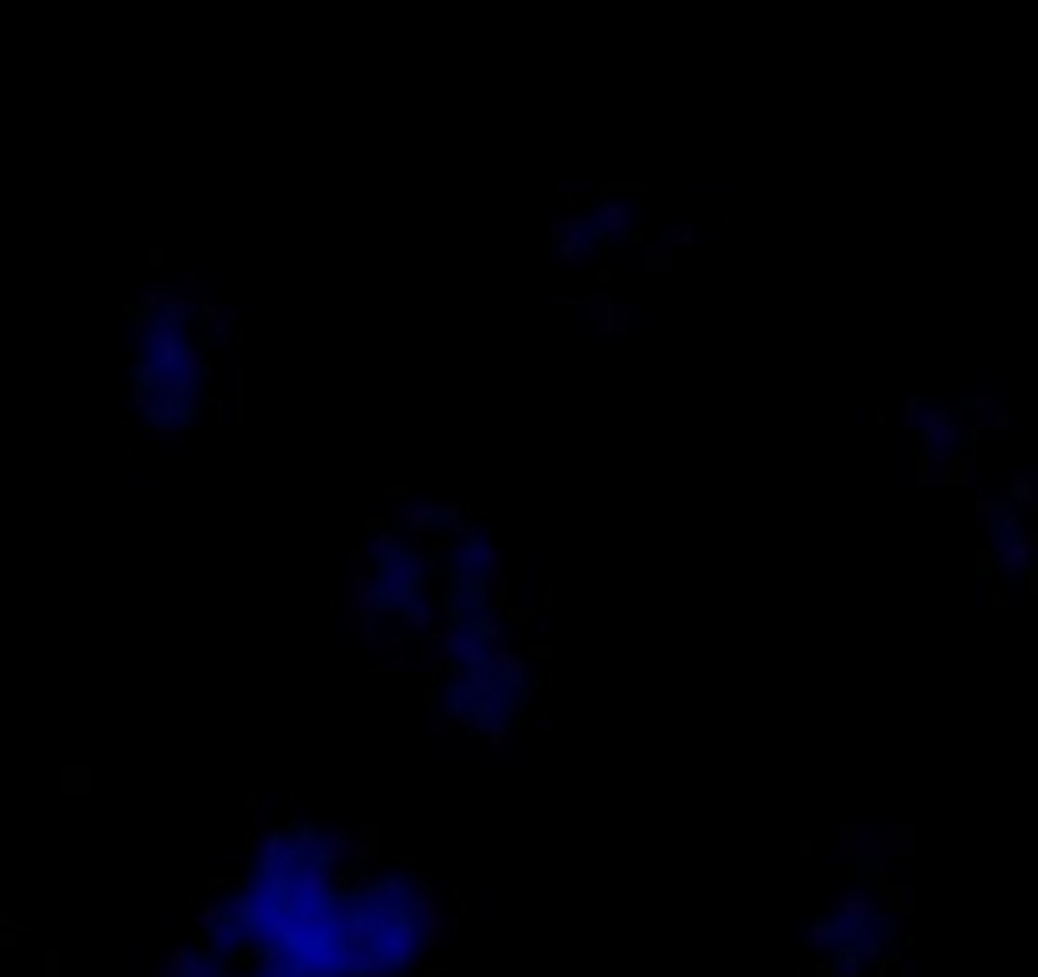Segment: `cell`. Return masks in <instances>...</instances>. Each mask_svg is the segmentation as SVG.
<instances>
[{"label":"cell","mask_w":1038,"mask_h":977,"mask_svg":"<svg viewBox=\"0 0 1038 977\" xmlns=\"http://www.w3.org/2000/svg\"><path fill=\"white\" fill-rule=\"evenodd\" d=\"M431 573H436V567H431L421 552H406L401 562H390L385 573L375 578V603H380V613H401V608L421 603Z\"/></svg>","instance_id":"obj_1"},{"label":"cell","mask_w":1038,"mask_h":977,"mask_svg":"<svg viewBox=\"0 0 1038 977\" xmlns=\"http://www.w3.org/2000/svg\"><path fill=\"white\" fill-rule=\"evenodd\" d=\"M917 436H922V446H927V451L952 456V451H957V436H968V421L957 416V411H947V405H937V400H922Z\"/></svg>","instance_id":"obj_2"},{"label":"cell","mask_w":1038,"mask_h":977,"mask_svg":"<svg viewBox=\"0 0 1038 977\" xmlns=\"http://www.w3.org/2000/svg\"><path fill=\"white\" fill-rule=\"evenodd\" d=\"M831 922L841 927H866V922H882V907H876V891L861 886V881H846L836 886V897H831Z\"/></svg>","instance_id":"obj_3"},{"label":"cell","mask_w":1038,"mask_h":977,"mask_svg":"<svg viewBox=\"0 0 1038 977\" xmlns=\"http://www.w3.org/2000/svg\"><path fill=\"white\" fill-rule=\"evenodd\" d=\"M451 628H456V623L426 628V633L411 643V664H416L426 679H441V674L451 669Z\"/></svg>","instance_id":"obj_4"},{"label":"cell","mask_w":1038,"mask_h":977,"mask_svg":"<svg viewBox=\"0 0 1038 977\" xmlns=\"http://www.w3.org/2000/svg\"><path fill=\"white\" fill-rule=\"evenodd\" d=\"M406 557V537L395 532V522L390 527H375V537L365 542V567H370V578H380L390 562H401Z\"/></svg>","instance_id":"obj_5"},{"label":"cell","mask_w":1038,"mask_h":977,"mask_svg":"<svg viewBox=\"0 0 1038 977\" xmlns=\"http://www.w3.org/2000/svg\"><path fill=\"white\" fill-rule=\"evenodd\" d=\"M431 527H436V502H431V497H401V512H395V532L411 542V537H426Z\"/></svg>","instance_id":"obj_6"},{"label":"cell","mask_w":1038,"mask_h":977,"mask_svg":"<svg viewBox=\"0 0 1038 977\" xmlns=\"http://www.w3.org/2000/svg\"><path fill=\"white\" fill-rule=\"evenodd\" d=\"M375 648H380V664H375V674H406L411 669V633H401V628H385V633H375Z\"/></svg>","instance_id":"obj_7"},{"label":"cell","mask_w":1038,"mask_h":977,"mask_svg":"<svg viewBox=\"0 0 1038 977\" xmlns=\"http://www.w3.org/2000/svg\"><path fill=\"white\" fill-rule=\"evenodd\" d=\"M613 299V284L608 279H593V284H552V304H593L603 309Z\"/></svg>","instance_id":"obj_8"},{"label":"cell","mask_w":1038,"mask_h":977,"mask_svg":"<svg viewBox=\"0 0 1038 977\" xmlns=\"http://www.w3.org/2000/svg\"><path fill=\"white\" fill-rule=\"evenodd\" d=\"M203 395H208V421H228V405H223V390H228V365H218V360H208L203 365Z\"/></svg>","instance_id":"obj_9"},{"label":"cell","mask_w":1038,"mask_h":977,"mask_svg":"<svg viewBox=\"0 0 1038 977\" xmlns=\"http://www.w3.org/2000/svg\"><path fill=\"white\" fill-rule=\"evenodd\" d=\"M876 907L892 912L897 922H907V917L917 912V891H912L907 881H882V886H876Z\"/></svg>","instance_id":"obj_10"},{"label":"cell","mask_w":1038,"mask_h":977,"mask_svg":"<svg viewBox=\"0 0 1038 977\" xmlns=\"http://www.w3.org/2000/svg\"><path fill=\"white\" fill-rule=\"evenodd\" d=\"M963 411H973V426H983V431H1008V405L993 400V395H968ZM973 426H968V431H973Z\"/></svg>","instance_id":"obj_11"},{"label":"cell","mask_w":1038,"mask_h":977,"mask_svg":"<svg viewBox=\"0 0 1038 977\" xmlns=\"http://www.w3.org/2000/svg\"><path fill=\"white\" fill-rule=\"evenodd\" d=\"M846 937H851V927H841V922H831V917H821V922H811L806 927V952L816 957V952H836V947H846Z\"/></svg>","instance_id":"obj_12"},{"label":"cell","mask_w":1038,"mask_h":977,"mask_svg":"<svg viewBox=\"0 0 1038 977\" xmlns=\"http://www.w3.org/2000/svg\"><path fill=\"white\" fill-rule=\"evenodd\" d=\"M628 324H633V309H628L623 299H608V304L593 314V330H598V335H608V340H613V335H623Z\"/></svg>","instance_id":"obj_13"},{"label":"cell","mask_w":1038,"mask_h":977,"mask_svg":"<svg viewBox=\"0 0 1038 977\" xmlns=\"http://www.w3.org/2000/svg\"><path fill=\"white\" fill-rule=\"evenodd\" d=\"M841 851L851 861H871L876 856V826H846L841 831Z\"/></svg>","instance_id":"obj_14"},{"label":"cell","mask_w":1038,"mask_h":977,"mask_svg":"<svg viewBox=\"0 0 1038 977\" xmlns=\"http://www.w3.org/2000/svg\"><path fill=\"white\" fill-rule=\"evenodd\" d=\"M947 486H968V492H978V451H957L947 461Z\"/></svg>","instance_id":"obj_15"},{"label":"cell","mask_w":1038,"mask_h":977,"mask_svg":"<svg viewBox=\"0 0 1038 977\" xmlns=\"http://www.w3.org/2000/svg\"><path fill=\"white\" fill-rule=\"evenodd\" d=\"M952 456H957V451H952ZM952 456L922 451V456H917V481H922V486H947V461H952Z\"/></svg>","instance_id":"obj_16"},{"label":"cell","mask_w":1038,"mask_h":977,"mask_svg":"<svg viewBox=\"0 0 1038 977\" xmlns=\"http://www.w3.org/2000/svg\"><path fill=\"white\" fill-rule=\"evenodd\" d=\"M557 249V264H593L603 243L598 238H573V243H552Z\"/></svg>","instance_id":"obj_17"},{"label":"cell","mask_w":1038,"mask_h":977,"mask_svg":"<svg viewBox=\"0 0 1038 977\" xmlns=\"http://www.w3.org/2000/svg\"><path fill=\"white\" fill-rule=\"evenodd\" d=\"M573 238H593V228H588L583 208H573V213H563V218L552 223V243H573Z\"/></svg>","instance_id":"obj_18"},{"label":"cell","mask_w":1038,"mask_h":977,"mask_svg":"<svg viewBox=\"0 0 1038 977\" xmlns=\"http://www.w3.org/2000/svg\"><path fill=\"white\" fill-rule=\"evenodd\" d=\"M1008 497H1013V507H1018L1023 517H1033L1038 492H1033V476H1028V471H1013V476H1008Z\"/></svg>","instance_id":"obj_19"},{"label":"cell","mask_w":1038,"mask_h":977,"mask_svg":"<svg viewBox=\"0 0 1038 977\" xmlns=\"http://www.w3.org/2000/svg\"><path fill=\"white\" fill-rule=\"evenodd\" d=\"M198 319H203V340H228V324H233L228 319V304H203Z\"/></svg>","instance_id":"obj_20"},{"label":"cell","mask_w":1038,"mask_h":977,"mask_svg":"<svg viewBox=\"0 0 1038 977\" xmlns=\"http://www.w3.org/2000/svg\"><path fill=\"white\" fill-rule=\"evenodd\" d=\"M674 269V243H644V274H669Z\"/></svg>","instance_id":"obj_21"},{"label":"cell","mask_w":1038,"mask_h":977,"mask_svg":"<svg viewBox=\"0 0 1038 977\" xmlns=\"http://www.w3.org/2000/svg\"><path fill=\"white\" fill-rule=\"evenodd\" d=\"M87 790H92L87 765H61V795H87Z\"/></svg>","instance_id":"obj_22"},{"label":"cell","mask_w":1038,"mask_h":977,"mask_svg":"<svg viewBox=\"0 0 1038 977\" xmlns=\"http://www.w3.org/2000/svg\"><path fill=\"white\" fill-rule=\"evenodd\" d=\"M547 729H552V699H537L532 719H527V735H547Z\"/></svg>","instance_id":"obj_23"},{"label":"cell","mask_w":1038,"mask_h":977,"mask_svg":"<svg viewBox=\"0 0 1038 977\" xmlns=\"http://www.w3.org/2000/svg\"><path fill=\"white\" fill-rule=\"evenodd\" d=\"M573 198H578V183H552V208L557 213H573Z\"/></svg>","instance_id":"obj_24"},{"label":"cell","mask_w":1038,"mask_h":977,"mask_svg":"<svg viewBox=\"0 0 1038 977\" xmlns=\"http://www.w3.org/2000/svg\"><path fill=\"white\" fill-rule=\"evenodd\" d=\"M917 421H922V395H907V400H902V426H907L912 436H917Z\"/></svg>","instance_id":"obj_25"},{"label":"cell","mask_w":1038,"mask_h":977,"mask_svg":"<svg viewBox=\"0 0 1038 977\" xmlns=\"http://www.w3.org/2000/svg\"><path fill=\"white\" fill-rule=\"evenodd\" d=\"M264 826H269V816L249 805V816H244V836H249V841H259V836H264Z\"/></svg>","instance_id":"obj_26"},{"label":"cell","mask_w":1038,"mask_h":977,"mask_svg":"<svg viewBox=\"0 0 1038 977\" xmlns=\"http://www.w3.org/2000/svg\"><path fill=\"white\" fill-rule=\"evenodd\" d=\"M674 243H679V249H689V243H699V228H694V223L684 218V223L674 228Z\"/></svg>","instance_id":"obj_27"},{"label":"cell","mask_w":1038,"mask_h":977,"mask_svg":"<svg viewBox=\"0 0 1038 977\" xmlns=\"http://www.w3.org/2000/svg\"><path fill=\"white\" fill-rule=\"evenodd\" d=\"M795 972H801V977H816V972H821V967H816V957H811L806 947H801V952H795Z\"/></svg>","instance_id":"obj_28"},{"label":"cell","mask_w":1038,"mask_h":977,"mask_svg":"<svg viewBox=\"0 0 1038 977\" xmlns=\"http://www.w3.org/2000/svg\"><path fill=\"white\" fill-rule=\"evenodd\" d=\"M431 729H436V735H456V729H461V724H456V714H446V709H441Z\"/></svg>","instance_id":"obj_29"},{"label":"cell","mask_w":1038,"mask_h":977,"mask_svg":"<svg viewBox=\"0 0 1038 977\" xmlns=\"http://www.w3.org/2000/svg\"><path fill=\"white\" fill-rule=\"evenodd\" d=\"M46 972H51V977L61 972V947H51V952H46Z\"/></svg>","instance_id":"obj_30"}]
</instances>
